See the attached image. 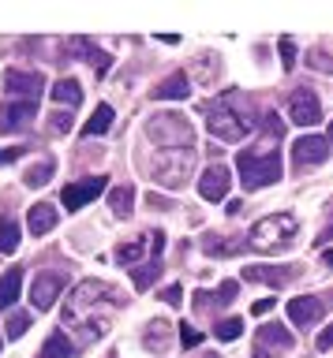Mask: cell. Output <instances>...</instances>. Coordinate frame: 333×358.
I'll return each mask as SVG.
<instances>
[{"mask_svg":"<svg viewBox=\"0 0 333 358\" xmlns=\"http://www.w3.org/2000/svg\"><path fill=\"white\" fill-rule=\"evenodd\" d=\"M206 127L217 142H240L251 131V116L236 108V90L206 101Z\"/></svg>","mask_w":333,"mask_h":358,"instance_id":"cell-1","label":"cell"},{"mask_svg":"<svg viewBox=\"0 0 333 358\" xmlns=\"http://www.w3.org/2000/svg\"><path fill=\"white\" fill-rule=\"evenodd\" d=\"M296 231H299V220L292 213H273V217H262L247 231V246L259 254H281L296 243Z\"/></svg>","mask_w":333,"mask_h":358,"instance_id":"cell-2","label":"cell"},{"mask_svg":"<svg viewBox=\"0 0 333 358\" xmlns=\"http://www.w3.org/2000/svg\"><path fill=\"white\" fill-rule=\"evenodd\" d=\"M236 168H240V179L247 190H262L277 183L285 176V164H281V153H270V150H251V153H236Z\"/></svg>","mask_w":333,"mask_h":358,"instance_id":"cell-3","label":"cell"},{"mask_svg":"<svg viewBox=\"0 0 333 358\" xmlns=\"http://www.w3.org/2000/svg\"><path fill=\"white\" fill-rule=\"evenodd\" d=\"M191 168H195V153L191 150H165V153H158L150 161V176L158 179L161 187L176 190V187H184V179L191 176Z\"/></svg>","mask_w":333,"mask_h":358,"instance_id":"cell-4","label":"cell"},{"mask_svg":"<svg viewBox=\"0 0 333 358\" xmlns=\"http://www.w3.org/2000/svg\"><path fill=\"white\" fill-rule=\"evenodd\" d=\"M147 134L161 145H172V150H191V123L176 112H158V116L147 120Z\"/></svg>","mask_w":333,"mask_h":358,"instance_id":"cell-5","label":"cell"},{"mask_svg":"<svg viewBox=\"0 0 333 358\" xmlns=\"http://www.w3.org/2000/svg\"><path fill=\"white\" fill-rule=\"evenodd\" d=\"M4 90H8V94H15V101H30V105H38L41 90H46V78H41V71L8 67V71H4Z\"/></svg>","mask_w":333,"mask_h":358,"instance_id":"cell-6","label":"cell"},{"mask_svg":"<svg viewBox=\"0 0 333 358\" xmlns=\"http://www.w3.org/2000/svg\"><path fill=\"white\" fill-rule=\"evenodd\" d=\"M64 287H68V273H57V268L38 273L34 284H30V302H34V310H53V302L60 299Z\"/></svg>","mask_w":333,"mask_h":358,"instance_id":"cell-7","label":"cell"},{"mask_svg":"<svg viewBox=\"0 0 333 358\" xmlns=\"http://www.w3.org/2000/svg\"><path fill=\"white\" fill-rule=\"evenodd\" d=\"M105 183L109 179L105 176H86V179H79V183H68L64 187V209H83V206H90V201L97 198V194H105Z\"/></svg>","mask_w":333,"mask_h":358,"instance_id":"cell-8","label":"cell"},{"mask_svg":"<svg viewBox=\"0 0 333 358\" xmlns=\"http://www.w3.org/2000/svg\"><path fill=\"white\" fill-rule=\"evenodd\" d=\"M288 112H292V123L311 127V123L322 120V101H318L315 90L299 86V90H292V97H288Z\"/></svg>","mask_w":333,"mask_h":358,"instance_id":"cell-9","label":"cell"},{"mask_svg":"<svg viewBox=\"0 0 333 358\" xmlns=\"http://www.w3.org/2000/svg\"><path fill=\"white\" fill-rule=\"evenodd\" d=\"M292 351V332L285 324H262L259 329V343H254V355L251 358H270V355H285Z\"/></svg>","mask_w":333,"mask_h":358,"instance_id":"cell-10","label":"cell"},{"mask_svg":"<svg viewBox=\"0 0 333 358\" xmlns=\"http://www.w3.org/2000/svg\"><path fill=\"white\" fill-rule=\"evenodd\" d=\"M34 116H38V105H30V101H8V105H0V131L19 134L34 123Z\"/></svg>","mask_w":333,"mask_h":358,"instance_id":"cell-11","label":"cell"},{"mask_svg":"<svg viewBox=\"0 0 333 358\" xmlns=\"http://www.w3.org/2000/svg\"><path fill=\"white\" fill-rule=\"evenodd\" d=\"M326 157H329V142L318 138V134H304V138L292 142V161H296V168L326 164Z\"/></svg>","mask_w":333,"mask_h":358,"instance_id":"cell-12","label":"cell"},{"mask_svg":"<svg viewBox=\"0 0 333 358\" xmlns=\"http://www.w3.org/2000/svg\"><path fill=\"white\" fill-rule=\"evenodd\" d=\"M322 313H326V302L318 295H296L288 302V321L296 324V329H311V324L322 321Z\"/></svg>","mask_w":333,"mask_h":358,"instance_id":"cell-13","label":"cell"},{"mask_svg":"<svg viewBox=\"0 0 333 358\" xmlns=\"http://www.w3.org/2000/svg\"><path fill=\"white\" fill-rule=\"evenodd\" d=\"M97 299H109V302H116L120 295L109 284H102V280H86V284L75 287V295H72V306H68V321H75V313L86 310V306H94Z\"/></svg>","mask_w":333,"mask_h":358,"instance_id":"cell-14","label":"cell"},{"mask_svg":"<svg viewBox=\"0 0 333 358\" xmlns=\"http://www.w3.org/2000/svg\"><path fill=\"white\" fill-rule=\"evenodd\" d=\"M296 273H299L296 265H243V280L247 284H270L273 291L285 287Z\"/></svg>","mask_w":333,"mask_h":358,"instance_id":"cell-15","label":"cell"},{"mask_svg":"<svg viewBox=\"0 0 333 358\" xmlns=\"http://www.w3.org/2000/svg\"><path fill=\"white\" fill-rule=\"evenodd\" d=\"M229 183H232L229 168L225 164H210L206 172H203V179H198V194H203L206 201H225Z\"/></svg>","mask_w":333,"mask_h":358,"instance_id":"cell-16","label":"cell"},{"mask_svg":"<svg viewBox=\"0 0 333 358\" xmlns=\"http://www.w3.org/2000/svg\"><path fill=\"white\" fill-rule=\"evenodd\" d=\"M68 52L83 56V60L97 71V78L109 75V67H113V56H109L105 49H97V45H94V41H86V38H72V41H68Z\"/></svg>","mask_w":333,"mask_h":358,"instance_id":"cell-17","label":"cell"},{"mask_svg":"<svg viewBox=\"0 0 333 358\" xmlns=\"http://www.w3.org/2000/svg\"><path fill=\"white\" fill-rule=\"evenodd\" d=\"M57 220H60V213L53 209L49 201H38V206L27 213V228H30V235H49L53 228H57Z\"/></svg>","mask_w":333,"mask_h":358,"instance_id":"cell-18","label":"cell"},{"mask_svg":"<svg viewBox=\"0 0 333 358\" xmlns=\"http://www.w3.org/2000/svg\"><path fill=\"white\" fill-rule=\"evenodd\" d=\"M187 94H191V78H187L184 71H176V75L165 78V83L154 86V97L158 101H184Z\"/></svg>","mask_w":333,"mask_h":358,"instance_id":"cell-19","label":"cell"},{"mask_svg":"<svg viewBox=\"0 0 333 358\" xmlns=\"http://www.w3.org/2000/svg\"><path fill=\"white\" fill-rule=\"evenodd\" d=\"M19 287H23V268H8L0 276V310H12L19 302Z\"/></svg>","mask_w":333,"mask_h":358,"instance_id":"cell-20","label":"cell"},{"mask_svg":"<svg viewBox=\"0 0 333 358\" xmlns=\"http://www.w3.org/2000/svg\"><path fill=\"white\" fill-rule=\"evenodd\" d=\"M53 101H57V105H68V108L83 105V86L75 83V78H60V83L53 86Z\"/></svg>","mask_w":333,"mask_h":358,"instance_id":"cell-21","label":"cell"},{"mask_svg":"<svg viewBox=\"0 0 333 358\" xmlns=\"http://www.w3.org/2000/svg\"><path fill=\"white\" fill-rule=\"evenodd\" d=\"M53 172H57V161H53V157H46V161H38V164L27 168V172H23V183H27V187H46L49 179H53Z\"/></svg>","mask_w":333,"mask_h":358,"instance_id":"cell-22","label":"cell"},{"mask_svg":"<svg viewBox=\"0 0 333 358\" xmlns=\"http://www.w3.org/2000/svg\"><path fill=\"white\" fill-rule=\"evenodd\" d=\"M72 351H75V347H72L68 336H64V332H53L49 340L41 343V355H38V358H72Z\"/></svg>","mask_w":333,"mask_h":358,"instance_id":"cell-23","label":"cell"},{"mask_svg":"<svg viewBox=\"0 0 333 358\" xmlns=\"http://www.w3.org/2000/svg\"><path fill=\"white\" fill-rule=\"evenodd\" d=\"M109 127H113V105H97L90 123L83 127V134H86V138H94V134H105Z\"/></svg>","mask_w":333,"mask_h":358,"instance_id":"cell-24","label":"cell"},{"mask_svg":"<svg viewBox=\"0 0 333 358\" xmlns=\"http://www.w3.org/2000/svg\"><path fill=\"white\" fill-rule=\"evenodd\" d=\"M109 206H113L116 217H131V209H135V190H131L128 183L116 187L113 194H109Z\"/></svg>","mask_w":333,"mask_h":358,"instance_id":"cell-25","label":"cell"},{"mask_svg":"<svg viewBox=\"0 0 333 358\" xmlns=\"http://www.w3.org/2000/svg\"><path fill=\"white\" fill-rule=\"evenodd\" d=\"M161 276V262H150V265H135V273H131V284L135 291H150L154 280Z\"/></svg>","mask_w":333,"mask_h":358,"instance_id":"cell-26","label":"cell"},{"mask_svg":"<svg viewBox=\"0 0 333 358\" xmlns=\"http://www.w3.org/2000/svg\"><path fill=\"white\" fill-rule=\"evenodd\" d=\"M240 243L243 239H221V235H206V243H203V250L210 254V257H225V254H236L240 250Z\"/></svg>","mask_w":333,"mask_h":358,"instance_id":"cell-27","label":"cell"},{"mask_svg":"<svg viewBox=\"0 0 333 358\" xmlns=\"http://www.w3.org/2000/svg\"><path fill=\"white\" fill-rule=\"evenodd\" d=\"M15 246H19V224L0 220V254H15Z\"/></svg>","mask_w":333,"mask_h":358,"instance_id":"cell-28","label":"cell"},{"mask_svg":"<svg viewBox=\"0 0 333 358\" xmlns=\"http://www.w3.org/2000/svg\"><path fill=\"white\" fill-rule=\"evenodd\" d=\"M240 332H243V317H229V321H221L217 329H214V336H217L221 343H232Z\"/></svg>","mask_w":333,"mask_h":358,"instance_id":"cell-29","label":"cell"},{"mask_svg":"<svg viewBox=\"0 0 333 358\" xmlns=\"http://www.w3.org/2000/svg\"><path fill=\"white\" fill-rule=\"evenodd\" d=\"M30 329V313H12V321H8V340H23V332Z\"/></svg>","mask_w":333,"mask_h":358,"instance_id":"cell-30","label":"cell"},{"mask_svg":"<svg viewBox=\"0 0 333 358\" xmlns=\"http://www.w3.org/2000/svg\"><path fill=\"white\" fill-rule=\"evenodd\" d=\"M142 254H147V246H142V243H128V246H120V250H116V262L120 265H135Z\"/></svg>","mask_w":333,"mask_h":358,"instance_id":"cell-31","label":"cell"},{"mask_svg":"<svg viewBox=\"0 0 333 358\" xmlns=\"http://www.w3.org/2000/svg\"><path fill=\"white\" fill-rule=\"evenodd\" d=\"M165 329H169V324H165L161 317L150 321V324H147V347H158V351H161V347H165V336H161V332H165Z\"/></svg>","mask_w":333,"mask_h":358,"instance_id":"cell-32","label":"cell"},{"mask_svg":"<svg viewBox=\"0 0 333 358\" xmlns=\"http://www.w3.org/2000/svg\"><path fill=\"white\" fill-rule=\"evenodd\" d=\"M262 134H266V138H273V142L285 134V123L277 120V112H270V116H262Z\"/></svg>","mask_w":333,"mask_h":358,"instance_id":"cell-33","label":"cell"},{"mask_svg":"<svg viewBox=\"0 0 333 358\" xmlns=\"http://www.w3.org/2000/svg\"><path fill=\"white\" fill-rule=\"evenodd\" d=\"M236 291H240L236 280H225V284L217 287V302H214V306H225V302H232V299H236Z\"/></svg>","mask_w":333,"mask_h":358,"instance_id":"cell-34","label":"cell"},{"mask_svg":"<svg viewBox=\"0 0 333 358\" xmlns=\"http://www.w3.org/2000/svg\"><path fill=\"white\" fill-rule=\"evenodd\" d=\"M277 49H281V67H285V71H292V67H296V45L292 41H288V38H281V45H277Z\"/></svg>","mask_w":333,"mask_h":358,"instance_id":"cell-35","label":"cell"},{"mask_svg":"<svg viewBox=\"0 0 333 358\" xmlns=\"http://www.w3.org/2000/svg\"><path fill=\"white\" fill-rule=\"evenodd\" d=\"M180 343L184 347H198V343H203V332L191 329V324H180Z\"/></svg>","mask_w":333,"mask_h":358,"instance_id":"cell-36","label":"cell"},{"mask_svg":"<svg viewBox=\"0 0 333 358\" xmlns=\"http://www.w3.org/2000/svg\"><path fill=\"white\" fill-rule=\"evenodd\" d=\"M49 123H53V131H60V134H68V131H72V116H68V112H53Z\"/></svg>","mask_w":333,"mask_h":358,"instance_id":"cell-37","label":"cell"},{"mask_svg":"<svg viewBox=\"0 0 333 358\" xmlns=\"http://www.w3.org/2000/svg\"><path fill=\"white\" fill-rule=\"evenodd\" d=\"M307 60H311V64H315V67H318V71H333V60H329V56H326V52H318V49H315V52H307Z\"/></svg>","mask_w":333,"mask_h":358,"instance_id":"cell-38","label":"cell"},{"mask_svg":"<svg viewBox=\"0 0 333 358\" xmlns=\"http://www.w3.org/2000/svg\"><path fill=\"white\" fill-rule=\"evenodd\" d=\"M161 250H165V231H154V235H150V254H154V262L161 257Z\"/></svg>","mask_w":333,"mask_h":358,"instance_id":"cell-39","label":"cell"},{"mask_svg":"<svg viewBox=\"0 0 333 358\" xmlns=\"http://www.w3.org/2000/svg\"><path fill=\"white\" fill-rule=\"evenodd\" d=\"M318 351H333V324H326V329H322V336H318Z\"/></svg>","mask_w":333,"mask_h":358,"instance_id":"cell-40","label":"cell"},{"mask_svg":"<svg viewBox=\"0 0 333 358\" xmlns=\"http://www.w3.org/2000/svg\"><path fill=\"white\" fill-rule=\"evenodd\" d=\"M161 299H165V302H169V306H180V299H184V291H180V287H176V284H172V287H165V291H161Z\"/></svg>","mask_w":333,"mask_h":358,"instance_id":"cell-41","label":"cell"},{"mask_svg":"<svg viewBox=\"0 0 333 358\" xmlns=\"http://www.w3.org/2000/svg\"><path fill=\"white\" fill-rule=\"evenodd\" d=\"M329 213H333V206H329ZM329 239H333V217H329L326 228H322V235H318V246H326V250H329Z\"/></svg>","mask_w":333,"mask_h":358,"instance_id":"cell-42","label":"cell"},{"mask_svg":"<svg viewBox=\"0 0 333 358\" xmlns=\"http://www.w3.org/2000/svg\"><path fill=\"white\" fill-rule=\"evenodd\" d=\"M270 310H273V299H259L251 306V313H259V317H262V313H270Z\"/></svg>","mask_w":333,"mask_h":358,"instance_id":"cell-43","label":"cell"},{"mask_svg":"<svg viewBox=\"0 0 333 358\" xmlns=\"http://www.w3.org/2000/svg\"><path fill=\"white\" fill-rule=\"evenodd\" d=\"M195 306H198V310L210 306V291H195Z\"/></svg>","mask_w":333,"mask_h":358,"instance_id":"cell-44","label":"cell"},{"mask_svg":"<svg viewBox=\"0 0 333 358\" xmlns=\"http://www.w3.org/2000/svg\"><path fill=\"white\" fill-rule=\"evenodd\" d=\"M322 262H326V265L333 268V250H322Z\"/></svg>","mask_w":333,"mask_h":358,"instance_id":"cell-45","label":"cell"},{"mask_svg":"<svg viewBox=\"0 0 333 358\" xmlns=\"http://www.w3.org/2000/svg\"><path fill=\"white\" fill-rule=\"evenodd\" d=\"M0 164H8V150H0Z\"/></svg>","mask_w":333,"mask_h":358,"instance_id":"cell-46","label":"cell"},{"mask_svg":"<svg viewBox=\"0 0 333 358\" xmlns=\"http://www.w3.org/2000/svg\"><path fill=\"white\" fill-rule=\"evenodd\" d=\"M329 138H333V123H329Z\"/></svg>","mask_w":333,"mask_h":358,"instance_id":"cell-47","label":"cell"}]
</instances>
